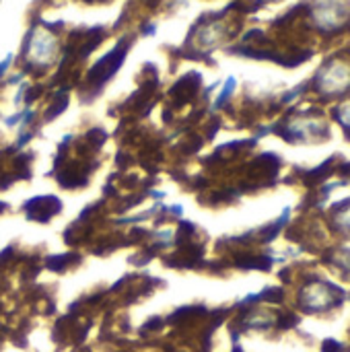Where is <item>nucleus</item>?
Segmentation results:
<instances>
[{
	"mask_svg": "<svg viewBox=\"0 0 350 352\" xmlns=\"http://www.w3.org/2000/svg\"><path fill=\"white\" fill-rule=\"evenodd\" d=\"M322 352H340V344H338V342H334V340H326Z\"/></svg>",
	"mask_w": 350,
	"mask_h": 352,
	"instance_id": "f03ea898",
	"label": "nucleus"
},
{
	"mask_svg": "<svg viewBox=\"0 0 350 352\" xmlns=\"http://www.w3.org/2000/svg\"><path fill=\"white\" fill-rule=\"evenodd\" d=\"M332 163H334V159H330V161H326L324 165H320L318 169L305 173V184L314 186V184H320V182H324L326 177H330V173L334 171V165H332Z\"/></svg>",
	"mask_w": 350,
	"mask_h": 352,
	"instance_id": "f257e3e1",
	"label": "nucleus"
}]
</instances>
